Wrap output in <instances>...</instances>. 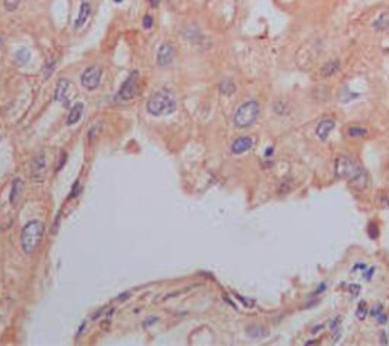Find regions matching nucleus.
Masks as SVG:
<instances>
[{
  "instance_id": "obj_1",
  "label": "nucleus",
  "mask_w": 389,
  "mask_h": 346,
  "mask_svg": "<svg viewBox=\"0 0 389 346\" xmlns=\"http://www.w3.org/2000/svg\"><path fill=\"white\" fill-rule=\"evenodd\" d=\"M335 172L336 176L341 179H347L353 187L359 190H365L369 185L368 175L366 172L350 157L347 155H339L335 163Z\"/></svg>"
},
{
  "instance_id": "obj_2",
  "label": "nucleus",
  "mask_w": 389,
  "mask_h": 346,
  "mask_svg": "<svg viewBox=\"0 0 389 346\" xmlns=\"http://www.w3.org/2000/svg\"><path fill=\"white\" fill-rule=\"evenodd\" d=\"M148 113L160 117V116H168L172 114L177 110V99L174 96V93L168 88L158 90L157 93H154L149 101L146 104Z\"/></svg>"
},
{
  "instance_id": "obj_3",
  "label": "nucleus",
  "mask_w": 389,
  "mask_h": 346,
  "mask_svg": "<svg viewBox=\"0 0 389 346\" xmlns=\"http://www.w3.org/2000/svg\"><path fill=\"white\" fill-rule=\"evenodd\" d=\"M44 235V225L40 220H32L22 231V248L26 254H34Z\"/></svg>"
},
{
  "instance_id": "obj_4",
  "label": "nucleus",
  "mask_w": 389,
  "mask_h": 346,
  "mask_svg": "<svg viewBox=\"0 0 389 346\" xmlns=\"http://www.w3.org/2000/svg\"><path fill=\"white\" fill-rule=\"evenodd\" d=\"M258 113H260L258 104L255 101H248L237 108V111L234 114V119H233L234 125L237 128H248L257 120Z\"/></svg>"
},
{
  "instance_id": "obj_5",
  "label": "nucleus",
  "mask_w": 389,
  "mask_h": 346,
  "mask_svg": "<svg viewBox=\"0 0 389 346\" xmlns=\"http://www.w3.org/2000/svg\"><path fill=\"white\" fill-rule=\"evenodd\" d=\"M137 87H139V72L134 70L126 78L123 85L120 87V90L117 93V101H123V102L133 101V99L136 97V94H137Z\"/></svg>"
},
{
  "instance_id": "obj_6",
  "label": "nucleus",
  "mask_w": 389,
  "mask_h": 346,
  "mask_svg": "<svg viewBox=\"0 0 389 346\" xmlns=\"http://www.w3.org/2000/svg\"><path fill=\"white\" fill-rule=\"evenodd\" d=\"M100 76H102V70L100 67L97 66H91L88 67L82 76H81V84L85 90H96L99 87V82H100Z\"/></svg>"
},
{
  "instance_id": "obj_7",
  "label": "nucleus",
  "mask_w": 389,
  "mask_h": 346,
  "mask_svg": "<svg viewBox=\"0 0 389 346\" xmlns=\"http://www.w3.org/2000/svg\"><path fill=\"white\" fill-rule=\"evenodd\" d=\"M174 58H175V49H174V46L169 44V43L161 44L160 49H158V54H157V63H158V66H160V67L169 66V64L174 61Z\"/></svg>"
},
{
  "instance_id": "obj_8",
  "label": "nucleus",
  "mask_w": 389,
  "mask_h": 346,
  "mask_svg": "<svg viewBox=\"0 0 389 346\" xmlns=\"http://www.w3.org/2000/svg\"><path fill=\"white\" fill-rule=\"evenodd\" d=\"M69 90H70V81L66 78H61L57 84V88H55V101L69 105V99H67Z\"/></svg>"
},
{
  "instance_id": "obj_9",
  "label": "nucleus",
  "mask_w": 389,
  "mask_h": 346,
  "mask_svg": "<svg viewBox=\"0 0 389 346\" xmlns=\"http://www.w3.org/2000/svg\"><path fill=\"white\" fill-rule=\"evenodd\" d=\"M44 167H46V158H44V154H43V155H38V157L32 161L31 176L35 179V182H41L43 175H44Z\"/></svg>"
},
{
  "instance_id": "obj_10",
  "label": "nucleus",
  "mask_w": 389,
  "mask_h": 346,
  "mask_svg": "<svg viewBox=\"0 0 389 346\" xmlns=\"http://www.w3.org/2000/svg\"><path fill=\"white\" fill-rule=\"evenodd\" d=\"M333 128H335V120H333V119H324V120H321L319 125L316 126V135H318L322 141H325V140L328 138L330 132L333 131Z\"/></svg>"
},
{
  "instance_id": "obj_11",
  "label": "nucleus",
  "mask_w": 389,
  "mask_h": 346,
  "mask_svg": "<svg viewBox=\"0 0 389 346\" xmlns=\"http://www.w3.org/2000/svg\"><path fill=\"white\" fill-rule=\"evenodd\" d=\"M251 147H252V140H251L249 137H240V138H237V140L233 143L231 151H233L234 155H240V154L249 151Z\"/></svg>"
},
{
  "instance_id": "obj_12",
  "label": "nucleus",
  "mask_w": 389,
  "mask_h": 346,
  "mask_svg": "<svg viewBox=\"0 0 389 346\" xmlns=\"http://www.w3.org/2000/svg\"><path fill=\"white\" fill-rule=\"evenodd\" d=\"M90 14H91V7H90V4H88V2H82V5H81V8H79V14H78V17H76V20H75V29H79V28L87 22V19L90 17Z\"/></svg>"
},
{
  "instance_id": "obj_13",
  "label": "nucleus",
  "mask_w": 389,
  "mask_h": 346,
  "mask_svg": "<svg viewBox=\"0 0 389 346\" xmlns=\"http://www.w3.org/2000/svg\"><path fill=\"white\" fill-rule=\"evenodd\" d=\"M82 113H84V105H82V104L73 105V108L70 110L69 117H67V125L72 126V125L78 123V122L81 120V117H82Z\"/></svg>"
},
{
  "instance_id": "obj_14",
  "label": "nucleus",
  "mask_w": 389,
  "mask_h": 346,
  "mask_svg": "<svg viewBox=\"0 0 389 346\" xmlns=\"http://www.w3.org/2000/svg\"><path fill=\"white\" fill-rule=\"evenodd\" d=\"M339 67H341L339 60H331V61H328V63L324 64V67L321 69V75H322L324 78L333 76V75H335V73L339 70Z\"/></svg>"
},
{
  "instance_id": "obj_15",
  "label": "nucleus",
  "mask_w": 389,
  "mask_h": 346,
  "mask_svg": "<svg viewBox=\"0 0 389 346\" xmlns=\"http://www.w3.org/2000/svg\"><path fill=\"white\" fill-rule=\"evenodd\" d=\"M246 334L251 337V338H263L269 334V331L262 326V325H251L246 328Z\"/></svg>"
},
{
  "instance_id": "obj_16",
  "label": "nucleus",
  "mask_w": 389,
  "mask_h": 346,
  "mask_svg": "<svg viewBox=\"0 0 389 346\" xmlns=\"http://www.w3.org/2000/svg\"><path fill=\"white\" fill-rule=\"evenodd\" d=\"M330 329L333 332V340L338 341L341 338V317H335L330 322Z\"/></svg>"
},
{
  "instance_id": "obj_17",
  "label": "nucleus",
  "mask_w": 389,
  "mask_h": 346,
  "mask_svg": "<svg viewBox=\"0 0 389 346\" xmlns=\"http://www.w3.org/2000/svg\"><path fill=\"white\" fill-rule=\"evenodd\" d=\"M29 60H31V52L28 51V49H20V51L16 52V63H17V66H25Z\"/></svg>"
},
{
  "instance_id": "obj_18",
  "label": "nucleus",
  "mask_w": 389,
  "mask_h": 346,
  "mask_svg": "<svg viewBox=\"0 0 389 346\" xmlns=\"http://www.w3.org/2000/svg\"><path fill=\"white\" fill-rule=\"evenodd\" d=\"M374 29H377V31H383V29H386L387 26H389V14L387 13H383L375 22H374Z\"/></svg>"
},
{
  "instance_id": "obj_19",
  "label": "nucleus",
  "mask_w": 389,
  "mask_h": 346,
  "mask_svg": "<svg viewBox=\"0 0 389 346\" xmlns=\"http://www.w3.org/2000/svg\"><path fill=\"white\" fill-rule=\"evenodd\" d=\"M219 90H220L222 94L231 96V94H234V91H236V85H234V82H231V81H224V82H220Z\"/></svg>"
},
{
  "instance_id": "obj_20",
  "label": "nucleus",
  "mask_w": 389,
  "mask_h": 346,
  "mask_svg": "<svg viewBox=\"0 0 389 346\" xmlns=\"http://www.w3.org/2000/svg\"><path fill=\"white\" fill-rule=\"evenodd\" d=\"M371 316H374V317H377V320L380 322V323H384L386 320H387V317H386V314L383 313V305L381 304H378V305H375L372 310H371Z\"/></svg>"
},
{
  "instance_id": "obj_21",
  "label": "nucleus",
  "mask_w": 389,
  "mask_h": 346,
  "mask_svg": "<svg viewBox=\"0 0 389 346\" xmlns=\"http://www.w3.org/2000/svg\"><path fill=\"white\" fill-rule=\"evenodd\" d=\"M368 134V131L365 128H360V126H351L348 128V135L350 137H365Z\"/></svg>"
},
{
  "instance_id": "obj_22",
  "label": "nucleus",
  "mask_w": 389,
  "mask_h": 346,
  "mask_svg": "<svg viewBox=\"0 0 389 346\" xmlns=\"http://www.w3.org/2000/svg\"><path fill=\"white\" fill-rule=\"evenodd\" d=\"M22 4V0H4V7L8 13H14Z\"/></svg>"
},
{
  "instance_id": "obj_23",
  "label": "nucleus",
  "mask_w": 389,
  "mask_h": 346,
  "mask_svg": "<svg viewBox=\"0 0 389 346\" xmlns=\"http://www.w3.org/2000/svg\"><path fill=\"white\" fill-rule=\"evenodd\" d=\"M366 314H368V307H366V302H359V305H357V310H356V316H357V319L359 320H363L365 317H366Z\"/></svg>"
},
{
  "instance_id": "obj_24",
  "label": "nucleus",
  "mask_w": 389,
  "mask_h": 346,
  "mask_svg": "<svg viewBox=\"0 0 389 346\" xmlns=\"http://www.w3.org/2000/svg\"><path fill=\"white\" fill-rule=\"evenodd\" d=\"M20 184H22V179H16V181H14L13 193H11V202H14V201H16V197H17V194H19V193H17V187H19Z\"/></svg>"
},
{
  "instance_id": "obj_25",
  "label": "nucleus",
  "mask_w": 389,
  "mask_h": 346,
  "mask_svg": "<svg viewBox=\"0 0 389 346\" xmlns=\"http://www.w3.org/2000/svg\"><path fill=\"white\" fill-rule=\"evenodd\" d=\"M152 25H154L152 16H145V19H143V28H145V29H151Z\"/></svg>"
},
{
  "instance_id": "obj_26",
  "label": "nucleus",
  "mask_w": 389,
  "mask_h": 346,
  "mask_svg": "<svg viewBox=\"0 0 389 346\" xmlns=\"http://www.w3.org/2000/svg\"><path fill=\"white\" fill-rule=\"evenodd\" d=\"M378 235V228L374 225V223H369V237L371 238H375Z\"/></svg>"
},
{
  "instance_id": "obj_27",
  "label": "nucleus",
  "mask_w": 389,
  "mask_h": 346,
  "mask_svg": "<svg viewBox=\"0 0 389 346\" xmlns=\"http://www.w3.org/2000/svg\"><path fill=\"white\" fill-rule=\"evenodd\" d=\"M55 66H57V63L55 61H52L47 67H46V75H44V79H47L49 76H50V73H52V70L55 69Z\"/></svg>"
},
{
  "instance_id": "obj_28",
  "label": "nucleus",
  "mask_w": 389,
  "mask_h": 346,
  "mask_svg": "<svg viewBox=\"0 0 389 346\" xmlns=\"http://www.w3.org/2000/svg\"><path fill=\"white\" fill-rule=\"evenodd\" d=\"M348 288H350V293H351L353 296H357V294H359V291H360V285H357V284L348 285Z\"/></svg>"
},
{
  "instance_id": "obj_29",
  "label": "nucleus",
  "mask_w": 389,
  "mask_h": 346,
  "mask_svg": "<svg viewBox=\"0 0 389 346\" xmlns=\"http://www.w3.org/2000/svg\"><path fill=\"white\" fill-rule=\"evenodd\" d=\"M366 269H368V266H366V264H363V263H357V264L351 269V272L354 273L356 270H366Z\"/></svg>"
},
{
  "instance_id": "obj_30",
  "label": "nucleus",
  "mask_w": 389,
  "mask_h": 346,
  "mask_svg": "<svg viewBox=\"0 0 389 346\" xmlns=\"http://www.w3.org/2000/svg\"><path fill=\"white\" fill-rule=\"evenodd\" d=\"M78 190H81V185H79V182H76V184L73 185V190H72V194L69 196V199H72V197L78 196Z\"/></svg>"
},
{
  "instance_id": "obj_31",
  "label": "nucleus",
  "mask_w": 389,
  "mask_h": 346,
  "mask_svg": "<svg viewBox=\"0 0 389 346\" xmlns=\"http://www.w3.org/2000/svg\"><path fill=\"white\" fill-rule=\"evenodd\" d=\"M372 273H374V267H371V269H368V270H363V276L369 281L371 279V276H372Z\"/></svg>"
},
{
  "instance_id": "obj_32",
  "label": "nucleus",
  "mask_w": 389,
  "mask_h": 346,
  "mask_svg": "<svg viewBox=\"0 0 389 346\" xmlns=\"http://www.w3.org/2000/svg\"><path fill=\"white\" fill-rule=\"evenodd\" d=\"M325 287H327V284H325V282H322V284H321V285H319V287H318V288L313 291V296H315V294H319V293H322V291L325 290Z\"/></svg>"
},
{
  "instance_id": "obj_33",
  "label": "nucleus",
  "mask_w": 389,
  "mask_h": 346,
  "mask_svg": "<svg viewBox=\"0 0 389 346\" xmlns=\"http://www.w3.org/2000/svg\"><path fill=\"white\" fill-rule=\"evenodd\" d=\"M155 322H157V317H149V319H146V320L143 322V326H145V328H148V325L155 323Z\"/></svg>"
},
{
  "instance_id": "obj_34",
  "label": "nucleus",
  "mask_w": 389,
  "mask_h": 346,
  "mask_svg": "<svg viewBox=\"0 0 389 346\" xmlns=\"http://www.w3.org/2000/svg\"><path fill=\"white\" fill-rule=\"evenodd\" d=\"M129 296H131L129 293H122V294L119 296V298H117V301H119V302H120V301H125V299H128V298H129Z\"/></svg>"
},
{
  "instance_id": "obj_35",
  "label": "nucleus",
  "mask_w": 389,
  "mask_h": 346,
  "mask_svg": "<svg viewBox=\"0 0 389 346\" xmlns=\"http://www.w3.org/2000/svg\"><path fill=\"white\" fill-rule=\"evenodd\" d=\"M380 337H381V340H380V341H381V344H386V343H387V340H386V332H384V331H381V332H380Z\"/></svg>"
},
{
  "instance_id": "obj_36",
  "label": "nucleus",
  "mask_w": 389,
  "mask_h": 346,
  "mask_svg": "<svg viewBox=\"0 0 389 346\" xmlns=\"http://www.w3.org/2000/svg\"><path fill=\"white\" fill-rule=\"evenodd\" d=\"M148 2L152 5V7H158V4H160V0H148Z\"/></svg>"
},
{
  "instance_id": "obj_37",
  "label": "nucleus",
  "mask_w": 389,
  "mask_h": 346,
  "mask_svg": "<svg viewBox=\"0 0 389 346\" xmlns=\"http://www.w3.org/2000/svg\"><path fill=\"white\" fill-rule=\"evenodd\" d=\"M272 152H274V147H269V149L266 151V154H265V155H266V158H268V157H271V155H272Z\"/></svg>"
},
{
  "instance_id": "obj_38",
  "label": "nucleus",
  "mask_w": 389,
  "mask_h": 346,
  "mask_svg": "<svg viewBox=\"0 0 389 346\" xmlns=\"http://www.w3.org/2000/svg\"><path fill=\"white\" fill-rule=\"evenodd\" d=\"M321 329H322V325H318L316 328H313V329H312V334H316V332H318V331H321Z\"/></svg>"
},
{
  "instance_id": "obj_39",
  "label": "nucleus",
  "mask_w": 389,
  "mask_h": 346,
  "mask_svg": "<svg viewBox=\"0 0 389 346\" xmlns=\"http://www.w3.org/2000/svg\"><path fill=\"white\" fill-rule=\"evenodd\" d=\"M114 2H117V4H120V2H122V0H114Z\"/></svg>"
}]
</instances>
